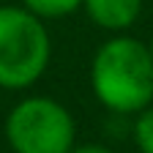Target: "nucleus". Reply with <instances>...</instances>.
<instances>
[{
    "instance_id": "obj_1",
    "label": "nucleus",
    "mask_w": 153,
    "mask_h": 153,
    "mask_svg": "<svg viewBox=\"0 0 153 153\" xmlns=\"http://www.w3.org/2000/svg\"><path fill=\"white\" fill-rule=\"evenodd\" d=\"M93 93L109 112L131 115L153 101V57L137 38H112L93 57Z\"/></svg>"
},
{
    "instance_id": "obj_2",
    "label": "nucleus",
    "mask_w": 153,
    "mask_h": 153,
    "mask_svg": "<svg viewBox=\"0 0 153 153\" xmlns=\"http://www.w3.org/2000/svg\"><path fill=\"white\" fill-rule=\"evenodd\" d=\"M49 63V33L27 8L0 6V88L22 90Z\"/></svg>"
},
{
    "instance_id": "obj_3",
    "label": "nucleus",
    "mask_w": 153,
    "mask_h": 153,
    "mask_svg": "<svg viewBox=\"0 0 153 153\" xmlns=\"http://www.w3.org/2000/svg\"><path fill=\"white\" fill-rule=\"evenodd\" d=\"M74 134L71 112L47 96L22 99L6 118V140L14 153H68Z\"/></svg>"
},
{
    "instance_id": "obj_4",
    "label": "nucleus",
    "mask_w": 153,
    "mask_h": 153,
    "mask_svg": "<svg viewBox=\"0 0 153 153\" xmlns=\"http://www.w3.org/2000/svg\"><path fill=\"white\" fill-rule=\"evenodd\" d=\"M88 16L104 30H126L137 22L142 0H82Z\"/></svg>"
},
{
    "instance_id": "obj_5",
    "label": "nucleus",
    "mask_w": 153,
    "mask_h": 153,
    "mask_svg": "<svg viewBox=\"0 0 153 153\" xmlns=\"http://www.w3.org/2000/svg\"><path fill=\"white\" fill-rule=\"evenodd\" d=\"M22 6L38 19H52V16H66L76 11L82 6V0H22Z\"/></svg>"
},
{
    "instance_id": "obj_6",
    "label": "nucleus",
    "mask_w": 153,
    "mask_h": 153,
    "mask_svg": "<svg viewBox=\"0 0 153 153\" xmlns=\"http://www.w3.org/2000/svg\"><path fill=\"white\" fill-rule=\"evenodd\" d=\"M134 142L142 153H153V104L137 112L134 120Z\"/></svg>"
},
{
    "instance_id": "obj_7",
    "label": "nucleus",
    "mask_w": 153,
    "mask_h": 153,
    "mask_svg": "<svg viewBox=\"0 0 153 153\" xmlns=\"http://www.w3.org/2000/svg\"><path fill=\"white\" fill-rule=\"evenodd\" d=\"M68 153H112V150L104 145H79V148H71Z\"/></svg>"
},
{
    "instance_id": "obj_8",
    "label": "nucleus",
    "mask_w": 153,
    "mask_h": 153,
    "mask_svg": "<svg viewBox=\"0 0 153 153\" xmlns=\"http://www.w3.org/2000/svg\"><path fill=\"white\" fill-rule=\"evenodd\" d=\"M148 49H150V57H153V41H150V44H148Z\"/></svg>"
}]
</instances>
